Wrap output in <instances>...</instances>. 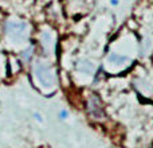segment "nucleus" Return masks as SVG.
I'll return each instance as SVG.
<instances>
[{"label": "nucleus", "instance_id": "obj_1", "mask_svg": "<svg viewBox=\"0 0 153 148\" xmlns=\"http://www.w3.org/2000/svg\"><path fill=\"white\" fill-rule=\"evenodd\" d=\"M5 32L12 39L20 40L27 34V24L20 20H10L5 26Z\"/></svg>", "mask_w": 153, "mask_h": 148}, {"label": "nucleus", "instance_id": "obj_2", "mask_svg": "<svg viewBox=\"0 0 153 148\" xmlns=\"http://www.w3.org/2000/svg\"><path fill=\"white\" fill-rule=\"evenodd\" d=\"M118 3H120V0H110L111 5H118Z\"/></svg>", "mask_w": 153, "mask_h": 148}]
</instances>
